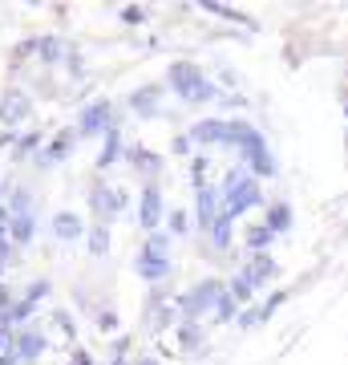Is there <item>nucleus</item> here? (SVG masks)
I'll use <instances>...</instances> for the list:
<instances>
[{"label": "nucleus", "mask_w": 348, "mask_h": 365, "mask_svg": "<svg viewBox=\"0 0 348 365\" xmlns=\"http://www.w3.org/2000/svg\"><path fill=\"white\" fill-rule=\"evenodd\" d=\"M227 146H239V155L251 163V170L255 175H275V158H271V150L263 146V134L251 126V122H227V138H223Z\"/></svg>", "instance_id": "nucleus-1"}, {"label": "nucleus", "mask_w": 348, "mask_h": 365, "mask_svg": "<svg viewBox=\"0 0 348 365\" xmlns=\"http://www.w3.org/2000/svg\"><path fill=\"white\" fill-rule=\"evenodd\" d=\"M167 81H170V90L179 93L182 102H215V86L203 78V69L199 66H191V61H174L170 66V73H167Z\"/></svg>", "instance_id": "nucleus-2"}, {"label": "nucleus", "mask_w": 348, "mask_h": 365, "mask_svg": "<svg viewBox=\"0 0 348 365\" xmlns=\"http://www.w3.org/2000/svg\"><path fill=\"white\" fill-rule=\"evenodd\" d=\"M259 207V182L247 179L243 170H231L227 175V199H223V215H231V220H239L243 211Z\"/></svg>", "instance_id": "nucleus-3"}, {"label": "nucleus", "mask_w": 348, "mask_h": 365, "mask_svg": "<svg viewBox=\"0 0 348 365\" xmlns=\"http://www.w3.org/2000/svg\"><path fill=\"white\" fill-rule=\"evenodd\" d=\"M227 292L223 288V280H215V276H206V280H199V284L191 288V292H182V313H186V321H199L203 313H211L215 304H219V297Z\"/></svg>", "instance_id": "nucleus-4"}, {"label": "nucleus", "mask_w": 348, "mask_h": 365, "mask_svg": "<svg viewBox=\"0 0 348 365\" xmlns=\"http://www.w3.org/2000/svg\"><path fill=\"white\" fill-rule=\"evenodd\" d=\"M138 276L142 280H162V276L170 272V260H167V235L162 232H154L150 235V244H146L142 252H138Z\"/></svg>", "instance_id": "nucleus-5"}, {"label": "nucleus", "mask_w": 348, "mask_h": 365, "mask_svg": "<svg viewBox=\"0 0 348 365\" xmlns=\"http://www.w3.org/2000/svg\"><path fill=\"white\" fill-rule=\"evenodd\" d=\"M28 114H33L28 93H21V90H9V93H4V102H0V122H4V126H16V122H25Z\"/></svg>", "instance_id": "nucleus-6"}, {"label": "nucleus", "mask_w": 348, "mask_h": 365, "mask_svg": "<svg viewBox=\"0 0 348 365\" xmlns=\"http://www.w3.org/2000/svg\"><path fill=\"white\" fill-rule=\"evenodd\" d=\"M126 191H105V187H97L93 191V211H97V220H114L117 211H126Z\"/></svg>", "instance_id": "nucleus-7"}, {"label": "nucleus", "mask_w": 348, "mask_h": 365, "mask_svg": "<svg viewBox=\"0 0 348 365\" xmlns=\"http://www.w3.org/2000/svg\"><path fill=\"white\" fill-rule=\"evenodd\" d=\"M194 211H199V227H215V220H219V191L215 187H199Z\"/></svg>", "instance_id": "nucleus-8"}, {"label": "nucleus", "mask_w": 348, "mask_h": 365, "mask_svg": "<svg viewBox=\"0 0 348 365\" xmlns=\"http://www.w3.org/2000/svg\"><path fill=\"white\" fill-rule=\"evenodd\" d=\"M13 353H16V361H37L41 353H45V337H41L37 329H21Z\"/></svg>", "instance_id": "nucleus-9"}, {"label": "nucleus", "mask_w": 348, "mask_h": 365, "mask_svg": "<svg viewBox=\"0 0 348 365\" xmlns=\"http://www.w3.org/2000/svg\"><path fill=\"white\" fill-rule=\"evenodd\" d=\"M78 130H81V134L110 130V102H90V106H85V114H81Z\"/></svg>", "instance_id": "nucleus-10"}, {"label": "nucleus", "mask_w": 348, "mask_h": 365, "mask_svg": "<svg viewBox=\"0 0 348 365\" xmlns=\"http://www.w3.org/2000/svg\"><path fill=\"white\" fill-rule=\"evenodd\" d=\"M158 215H162V195H158V187L150 182L142 191V211H138V223H142L146 232H158Z\"/></svg>", "instance_id": "nucleus-11"}, {"label": "nucleus", "mask_w": 348, "mask_h": 365, "mask_svg": "<svg viewBox=\"0 0 348 365\" xmlns=\"http://www.w3.org/2000/svg\"><path fill=\"white\" fill-rule=\"evenodd\" d=\"M186 138H191V143H223V138H227V122H223V118H203V122L191 126Z\"/></svg>", "instance_id": "nucleus-12"}, {"label": "nucleus", "mask_w": 348, "mask_h": 365, "mask_svg": "<svg viewBox=\"0 0 348 365\" xmlns=\"http://www.w3.org/2000/svg\"><path fill=\"white\" fill-rule=\"evenodd\" d=\"M243 276H247V280H251V288L268 284L271 276H275V260H271L268 252H255V256H251V260H247Z\"/></svg>", "instance_id": "nucleus-13"}, {"label": "nucleus", "mask_w": 348, "mask_h": 365, "mask_svg": "<svg viewBox=\"0 0 348 365\" xmlns=\"http://www.w3.org/2000/svg\"><path fill=\"white\" fill-rule=\"evenodd\" d=\"M53 232H57V240H78L81 220L73 215V211H57V215H53Z\"/></svg>", "instance_id": "nucleus-14"}, {"label": "nucleus", "mask_w": 348, "mask_h": 365, "mask_svg": "<svg viewBox=\"0 0 348 365\" xmlns=\"http://www.w3.org/2000/svg\"><path fill=\"white\" fill-rule=\"evenodd\" d=\"M45 292H49V280H37V284H28L25 300H21V304L13 309V321H25V317L33 313V304H37V300L45 297Z\"/></svg>", "instance_id": "nucleus-15"}, {"label": "nucleus", "mask_w": 348, "mask_h": 365, "mask_svg": "<svg viewBox=\"0 0 348 365\" xmlns=\"http://www.w3.org/2000/svg\"><path fill=\"white\" fill-rule=\"evenodd\" d=\"M263 223L271 227V235L288 232V227H292V207H288V203H271L268 215H263Z\"/></svg>", "instance_id": "nucleus-16"}, {"label": "nucleus", "mask_w": 348, "mask_h": 365, "mask_svg": "<svg viewBox=\"0 0 348 365\" xmlns=\"http://www.w3.org/2000/svg\"><path fill=\"white\" fill-rule=\"evenodd\" d=\"M37 235V223H33V215H13V227H9V240L13 244H28Z\"/></svg>", "instance_id": "nucleus-17"}, {"label": "nucleus", "mask_w": 348, "mask_h": 365, "mask_svg": "<svg viewBox=\"0 0 348 365\" xmlns=\"http://www.w3.org/2000/svg\"><path fill=\"white\" fill-rule=\"evenodd\" d=\"M117 150H122V134H117L114 126H110V130H105V150L97 155V167H114Z\"/></svg>", "instance_id": "nucleus-18"}, {"label": "nucleus", "mask_w": 348, "mask_h": 365, "mask_svg": "<svg viewBox=\"0 0 348 365\" xmlns=\"http://www.w3.org/2000/svg\"><path fill=\"white\" fill-rule=\"evenodd\" d=\"M231 215H219V220H215V227H211V244H215V248H231Z\"/></svg>", "instance_id": "nucleus-19"}, {"label": "nucleus", "mask_w": 348, "mask_h": 365, "mask_svg": "<svg viewBox=\"0 0 348 365\" xmlns=\"http://www.w3.org/2000/svg\"><path fill=\"white\" fill-rule=\"evenodd\" d=\"M154 98H158V86H146V90H138L134 98H130V106L142 110V114H154Z\"/></svg>", "instance_id": "nucleus-20"}, {"label": "nucleus", "mask_w": 348, "mask_h": 365, "mask_svg": "<svg viewBox=\"0 0 348 365\" xmlns=\"http://www.w3.org/2000/svg\"><path fill=\"white\" fill-rule=\"evenodd\" d=\"M271 240H275V235H271L268 223H259V227H251V232H247V244H251V252H268Z\"/></svg>", "instance_id": "nucleus-21"}, {"label": "nucleus", "mask_w": 348, "mask_h": 365, "mask_svg": "<svg viewBox=\"0 0 348 365\" xmlns=\"http://www.w3.org/2000/svg\"><path fill=\"white\" fill-rule=\"evenodd\" d=\"M227 292H231V300H235V304H247V300H251V292H255V288H251V280H247V276L239 272V276H235V280H231V288H227Z\"/></svg>", "instance_id": "nucleus-22"}, {"label": "nucleus", "mask_w": 348, "mask_h": 365, "mask_svg": "<svg viewBox=\"0 0 348 365\" xmlns=\"http://www.w3.org/2000/svg\"><path fill=\"white\" fill-rule=\"evenodd\" d=\"M28 207H33V195H28L25 187H16L13 199H9V215H28Z\"/></svg>", "instance_id": "nucleus-23"}, {"label": "nucleus", "mask_w": 348, "mask_h": 365, "mask_svg": "<svg viewBox=\"0 0 348 365\" xmlns=\"http://www.w3.org/2000/svg\"><path fill=\"white\" fill-rule=\"evenodd\" d=\"M90 252L93 256H105V252H110V232H105V223H97L90 232Z\"/></svg>", "instance_id": "nucleus-24"}, {"label": "nucleus", "mask_w": 348, "mask_h": 365, "mask_svg": "<svg viewBox=\"0 0 348 365\" xmlns=\"http://www.w3.org/2000/svg\"><path fill=\"white\" fill-rule=\"evenodd\" d=\"M179 341H182V349L203 345V329H199V321H186V325H182V333H179Z\"/></svg>", "instance_id": "nucleus-25"}, {"label": "nucleus", "mask_w": 348, "mask_h": 365, "mask_svg": "<svg viewBox=\"0 0 348 365\" xmlns=\"http://www.w3.org/2000/svg\"><path fill=\"white\" fill-rule=\"evenodd\" d=\"M130 163H134V167H142V170H158V167H162V158L150 155V150H138V146L130 150Z\"/></svg>", "instance_id": "nucleus-26"}, {"label": "nucleus", "mask_w": 348, "mask_h": 365, "mask_svg": "<svg viewBox=\"0 0 348 365\" xmlns=\"http://www.w3.org/2000/svg\"><path fill=\"white\" fill-rule=\"evenodd\" d=\"M69 150H73V130H65L61 138H57V143H53L49 150H45V158H49V163H57V158L69 155Z\"/></svg>", "instance_id": "nucleus-27"}, {"label": "nucleus", "mask_w": 348, "mask_h": 365, "mask_svg": "<svg viewBox=\"0 0 348 365\" xmlns=\"http://www.w3.org/2000/svg\"><path fill=\"white\" fill-rule=\"evenodd\" d=\"M235 313H239V304L231 300V292H223V297H219V304H215V317H219V321H231Z\"/></svg>", "instance_id": "nucleus-28"}, {"label": "nucleus", "mask_w": 348, "mask_h": 365, "mask_svg": "<svg viewBox=\"0 0 348 365\" xmlns=\"http://www.w3.org/2000/svg\"><path fill=\"white\" fill-rule=\"evenodd\" d=\"M206 167H211V163H206L203 155H199V158L191 163V179H194V187H206Z\"/></svg>", "instance_id": "nucleus-29"}, {"label": "nucleus", "mask_w": 348, "mask_h": 365, "mask_svg": "<svg viewBox=\"0 0 348 365\" xmlns=\"http://www.w3.org/2000/svg\"><path fill=\"white\" fill-rule=\"evenodd\" d=\"M259 321H268L263 309H243V313H239V329H251V325H259Z\"/></svg>", "instance_id": "nucleus-30"}, {"label": "nucleus", "mask_w": 348, "mask_h": 365, "mask_svg": "<svg viewBox=\"0 0 348 365\" xmlns=\"http://www.w3.org/2000/svg\"><path fill=\"white\" fill-rule=\"evenodd\" d=\"M37 49H41V57H49V61H53V57L61 53V45H57L53 37H45V41H37Z\"/></svg>", "instance_id": "nucleus-31"}, {"label": "nucleus", "mask_w": 348, "mask_h": 365, "mask_svg": "<svg viewBox=\"0 0 348 365\" xmlns=\"http://www.w3.org/2000/svg\"><path fill=\"white\" fill-rule=\"evenodd\" d=\"M186 211H174V215H170V227H174V232H186Z\"/></svg>", "instance_id": "nucleus-32"}, {"label": "nucleus", "mask_w": 348, "mask_h": 365, "mask_svg": "<svg viewBox=\"0 0 348 365\" xmlns=\"http://www.w3.org/2000/svg\"><path fill=\"white\" fill-rule=\"evenodd\" d=\"M9 227H13V215L0 207V240H9Z\"/></svg>", "instance_id": "nucleus-33"}, {"label": "nucleus", "mask_w": 348, "mask_h": 365, "mask_svg": "<svg viewBox=\"0 0 348 365\" xmlns=\"http://www.w3.org/2000/svg\"><path fill=\"white\" fill-rule=\"evenodd\" d=\"M73 365H93V357L85 349H78V353H73Z\"/></svg>", "instance_id": "nucleus-34"}, {"label": "nucleus", "mask_w": 348, "mask_h": 365, "mask_svg": "<svg viewBox=\"0 0 348 365\" xmlns=\"http://www.w3.org/2000/svg\"><path fill=\"white\" fill-rule=\"evenodd\" d=\"M9 252H13V244H9V240H0V264H9Z\"/></svg>", "instance_id": "nucleus-35"}, {"label": "nucleus", "mask_w": 348, "mask_h": 365, "mask_svg": "<svg viewBox=\"0 0 348 365\" xmlns=\"http://www.w3.org/2000/svg\"><path fill=\"white\" fill-rule=\"evenodd\" d=\"M16 361V353L13 349H9V353H0V365H13Z\"/></svg>", "instance_id": "nucleus-36"}, {"label": "nucleus", "mask_w": 348, "mask_h": 365, "mask_svg": "<svg viewBox=\"0 0 348 365\" xmlns=\"http://www.w3.org/2000/svg\"><path fill=\"white\" fill-rule=\"evenodd\" d=\"M122 349H126V341H122V345H117V357H114V365H130L126 357H122Z\"/></svg>", "instance_id": "nucleus-37"}, {"label": "nucleus", "mask_w": 348, "mask_h": 365, "mask_svg": "<svg viewBox=\"0 0 348 365\" xmlns=\"http://www.w3.org/2000/svg\"><path fill=\"white\" fill-rule=\"evenodd\" d=\"M344 114H348V93H344Z\"/></svg>", "instance_id": "nucleus-38"}, {"label": "nucleus", "mask_w": 348, "mask_h": 365, "mask_svg": "<svg viewBox=\"0 0 348 365\" xmlns=\"http://www.w3.org/2000/svg\"><path fill=\"white\" fill-rule=\"evenodd\" d=\"M138 365H158V361H138Z\"/></svg>", "instance_id": "nucleus-39"}, {"label": "nucleus", "mask_w": 348, "mask_h": 365, "mask_svg": "<svg viewBox=\"0 0 348 365\" xmlns=\"http://www.w3.org/2000/svg\"><path fill=\"white\" fill-rule=\"evenodd\" d=\"M0 272H4V264H0Z\"/></svg>", "instance_id": "nucleus-40"}]
</instances>
